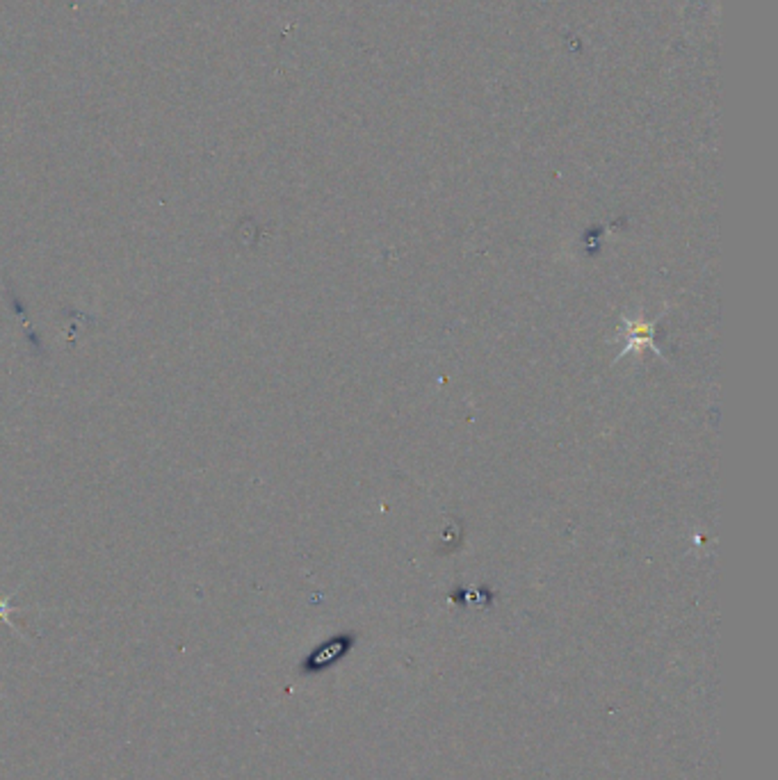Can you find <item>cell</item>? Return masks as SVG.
Instances as JSON below:
<instances>
[{"label": "cell", "instance_id": "obj_1", "mask_svg": "<svg viewBox=\"0 0 778 780\" xmlns=\"http://www.w3.org/2000/svg\"><path fill=\"white\" fill-rule=\"evenodd\" d=\"M658 320L660 318L644 320V322H639V320L623 318L625 338H628V345H625L623 352L619 354V358L625 357V354H630V352H633V349H639V347H642V345H651V347H653V352L660 354L658 347L653 345V338H655L653 333H655V324H658Z\"/></svg>", "mask_w": 778, "mask_h": 780}, {"label": "cell", "instance_id": "obj_2", "mask_svg": "<svg viewBox=\"0 0 778 780\" xmlns=\"http://www.w3.org/2000/svg\"><path fill=\"white\" fill-rule=\"evenodd\" d=\"M350 645H352V639H345V636H336V639L327 641V644L320 645L315 653H311V657L306 660L304 669L306 671L324 669V666L332 664L333 660L342 657V653H345V650H350Z\"/></svg>", "mask_w": 778, "mask_h": 780}, {"label": "cell", "instance_id": "obj_3", "mask_svg": "<svg viewBox=\"0 0 778 780\" xmlns=\"http://www.w3.org/2000/svg\"><path fill=\"white\" fill-rule=\"evenodd\" d=\"M12 612H14V607H12V598H3V596H0V623H5V626L14 627V626H12V621H10Z\"/></svg>", "mask_w": 778, "mask_h": 780}]
</instances>
